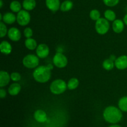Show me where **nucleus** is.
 <instances>
[{"instance_id": "bb28decb", "label": "nucleus", "mask_w": 127, "mask_h": 127, "mask_svg": "<svg viewBox=\"0 0 127 127\" xmlns=\"http://www.w3.org/2000/svg\"><path fill=\"white\" fill-rule=\"evenodd\" d=\"M7 32H8V30L6 26V24L4 23L2 21H0V37L1 38H3L6 35H7Z\"/></svg>"}, {"instance_id": "393cba45", "label": "nucleus", "mask_w": 127, "mask_h": 127, "mask_svg": "<svg viewBox=\"0 0 127 127\" xmlns=\"http://www.w3.org/2000/svg\"><path fill=\"white\" fill-rule=\"evenodd\" d=\"M104 17L109 21L114 22L116 19V14L111 9H107L104 12Z\"/></svg>"}, {"instance_id": "c756f323", "label": "nucleus", "mask_w": 127, "mask_h": 127, "mask_svg": "<svg viewBox=\"0 0 127 127\" xmlns=\"http://www.w3.org/2000/svg\"><path fill=\"white\" fill-rule=\"evenodd\" d=\"M24 35L26 38H32L33 35V31L31 27H26L24 31Z\"/></svg>"}, {"instance_id": "f257e3e1", "label": "nucleus", "mask_w": 127, "mask_h": 127, "mask_svg": "<svg viewBox=\"0 0 127 127\" xmlns=\"http://www.w3.org/2000/svg\"><path fill=\"white\" fill-rule=\"evenodd\" d=\"M122 110L119 108L115 106L107 107L103 112V117L104 120L108 123L112 124H116L120 122L122 119Z\"/></svg>"}, {"instance_id": "c9c22d12", "label": "nucleus", "mask_w": 127, "mask_h": 127, "mask_svg": "<svg viewBox=\"0 0 127 127\" xmlns=\"http://www.w3.org/2000/svg\"><path fill=\"white\" fill-rule=\"evenodd\" d=\"M109 127H122L120 126V125H116V124H114V125H111V126H110Z\"/></svg>"}, {"instance_id": "c85d7f7f", "label": "nucleus", "mask_w": 127, "mask_h": 127, "mask_svg": "<svg viewBox=\"0 0 127 127\" xmlns=\"http://www.w3.org/2000/svg\"><path fill=\"white\" fill-rule=\"evenodd\" d=\"M10 75L11 80L14 82H18L21 79V76L18 72H12Z\"/></svg>"}, {"instance_id": "20e7f679", "label": "nucleus", "mask_w": 127, "mask_h": 127, "mask_svg": "<svg viewBox=\"0 0 127 127\" xmlns=\"http://www.w3.org/2000/svg\"><path fill=\"white\" fill-rule=\"evenodd\" d=\"M22 64L24 66L28 69H35L38 66L39 58L37 55L33 54H29L24 57L22 60Z\"/></svg>"}, {"instance_id": "cd10ccee", "label": "nucleus", "mask_w": 127, "mask_h": 127, "mask_svg": "<svg viewBox=\"0 0 127 127\" xmlns=\"http://www.w3.org/2000/svg\"><path fill=\"white\" fill-rule=\"evenodd\" d=\"M102 1L105 6L110 7L117 6L120 2V0H102Z\"/></svg>"}, {"instance_id": "a878e982", "label": "nucleus", "mask_w": 127, "mask_h": 127, "mask_svg": "<svg viewBox=\"0 0 127 127\" xmlns=\"http://www.w3.org/2000/svg\"><path fill=\"white\" fill-rule=\"evenodd\" d=\"M89 17L93 21H97L100 18V11L97 9H95L91 10L90 13H89Z\"/></svg>"}, {"instance_id": "473e14b6", "label": "nucleus", "mask_w": 127, "mask_h": 127, "mask_svg": "<svg viewBox=\"0 0 127 127\" xmlns=\"http://www.w3.org/2000/svg\"><path fill=\"white\" fill-rule=\"evenodd\" d=\"M110 60H112V61H114V62H115V60H116V57H115V55H110Z\"/></svg>"}, {"instance_id": "6e6552de", "label": "nucleus", "mask_w": 127, "mask_h": 127, "mask_svg": "<svg viewBox=\"0 0 127 127\" xmlns=\"http://www.w3.org/2000/svg\"><path fill=\"white\" fill-rule=\"evenodd\" d=\"M35 51L37 57L40 59L46 58L50 53L49 47L45 43H40V45H38Z\"/></svg>"}, {"instance_id": "aec40b11", "label": "nucleus", "mask_w": 127, "mask_h": 127, "mask_svg": "<svg viewBox=\"0 0 127 127\" xmlns=\"http://www.w3.org/2000/svg\"><path fill=\"white\" fill-rule=\"evenodd\" d=\"M22 4L19 2V1H17V0H14L12 1V2L10 3L9 8L11 11L12 12H15V13H18L21 10H22Z\"/></svg>"}, {"instance_id": "0eeeda50", "label": "nucleus", "mask_w": 127, "mask_h": 127, "mask_svg": "<svg viewBox=\"0 0 127 127\" xmlns=\"http://www.w3.org/2000/svg\"><path fill=\"white\" fill-rule=\"evenodd\" d=\"M53 64L58 68H63L68 64V58L62 52H57L53 58Z\"/></svg>"}, {"instance_id": "412c9836", "label": "nucleus", "mask_w": 127, "mask_h": 127, "mask_svg": "<svg viewBox=\"0 0 127 127\" xmlns=\"http://www.w3.org/2000/svg\"><path fill=\"white\" fill-rule=\"evenodd\" d=\"M73 7V2L71 0H65L61 3L60 10L62 12H68Z\"/></svg>"}, {"instance_id": "39448f33", "label": "nucleus", "mask_w": 127, "mask_h": 127, "mask_svg": "<svg viewBox=\"0 0 127 127\" xmlns=\"http://www.w3.org/2000/svg\"><path fill=\"white\" fill-rule=\"evenodd\" d=\"M95 29L97 33L99 35H105L109 32L110 29L109 21L104 17H100L99 19L95 21Z\"/></svg>"}, {"instance_id": "9b49d317", "label": "nucleus", "mask_w": 127, "mask_h": 127, "mask_svg": "<svg viewBox=\"0 0 127 127\" xmlns=\"http://www.w3.org/2000/svg\"><path fill=\"white\" fill-rule=\"evenodd\" d=\"M45 4L47 8L53 12L60 9V0H45Z\"/></svg>"}, {"instance_id": "5701e85b", "label": "nucleus", "mask_w": 127, "mask_h": 127, "mask_svg": "<svg viewBox=\"0 0 127 127\" xmlns=\"http://www.w3.org/2000/svg\"><path fill=\"white\" fill-rule=\"evenodd\" d=\"M118 106L122 112H127V96H124L119 99Z\"/></svg>"}, {"instance_id": "4468645a", "label": "nucleus", "mask_w": 127, "mask_h": 127, "mask_svg": "<svg viewBox=\"0 0 127 127\" xmlns=\"http://www.w3.org/2000/svg\"><path fill=\"white\" fill-rule=\"evenodd\" d=\"M11 75L7 71H0V87L4 88L9 83L11 80Z\"/></svg>"}, {"instance_id": "6ab92c4d", "label": "nucleus", "mask_w": 127, "mask_h": 127, "mask_svg": "<svg viewBox=\"0 0 127 127\" xmlns=\"http://www.w3.org/2000/svg\"><path fill=\"white\" fill-rule=\"evenodd\" d=\"M25 47L29 50H34L37 47V43L35 39L32 38H26L24 42Z\"/></svg>"}, {"instance_id": "e433bc0d", "label": "nucleus", "mask_w": 127, "mask_h": 127, "mask_svg": "<svg viewBox=\"0 0 127 127\" xmlns=\"http://www.w3.org/2000/svg\"><path fill=\"white\" fill-rule=\"evenodd\" d=\"M2 14H0V21H2Z\"/></svg>"}, {"instance_id": "9d476101", "label": "nucleus", "mask_w": 127, "mask_h": 127, "mask_svg": "<svg viewBox=\"0 0 127 127\" xmlns=\"http://www.w3.org/2000/svg\"><path fill=\"white\" fill-rule=\"evenodd\" d=\"M115 66L119 70H124L127 68V55H121L116 58Z\"/></svg>"}, {"instance_id": "4be33fe9", "label": "nucleus", "mask_w": 127, "mask_h": 127, "mask_svg": "<svg viewBox=\"0 0 127 127\" xmlns=\"http://www.w3.org/2000/svg\"><path fill=\"white\" fill-rule=\"evenodd\" d=\"M79 84V81L76 78H72L68 81L67 87L69 90H74L76 89Z\"/></svg>"}, {"instance_id": "f704fd0d", "label": "nucleus", "mask_w": 127, "mask_h": 127, "mask_svg": "<svg viewBox=\"0 0 127 127\" xmlns=\"http://www.w3.org/2000/svg\"><path fill=\"white\" fill-rule=\"evenodd\" d=\"M2 6H3V1L2 0H0V7L2 8Z\"/></svg>"}, {"instance_id": "7ed1b4c3", "label": "nucleus", "mask_w": 127, "mask_h": 127, "mask_svg": "<svg viewBox=\"0 0 127 127\" xmlns=\"http://www.w3.org/2000/svg\"><path fill=\"white\" fill-rule=\"evenodd\" d=\"M68 89L67 84L64 80L57 79L53 81L50 86V90L52 94L55 95H60L66 91Z\"/></svg>"}, {"instance_id": "dca6fc26", "label": "nucleus", "mask_w": 127, "mask_h": 127, "mask_svg": "<svg viewBox=\"0 0 127 127\" xmlns=\"http://www.w3.org/2000/svg\"><path fill=\"white\" fill-rule=\"evenodd\" d=\"M21 90V86L17 82H14L11 84L8 88V93L12 96L18 95Z\"/></svg>"}, {"instance_id": "a211bd4d", "label": "nucleus", "mask_w": 127, "mask_h": 127, "mask_svg": "<svg viewBox=\"0 0 127 127\" xmlns=\"http://www.w3.org/2000/svg\"><path fill=\"white\" fill-rule=\"evenodd\" d=\"M22 4L24 9L31 11L35 8L37 3L35 0H24Z\"/></svg>"}, {"instance_id": "1a4fd4ad", "label": "nucleus", "mask_w": 127, "mask_h": 127, "mask_svg": "<svg viewBox=\"0 0 127 127\" xmlns=\"http://www.w3.org/2000/svg\"><path fill=\"white\" fill-rule=\"evenodd\" d=\"M7 37L12 42H18L21 38V32L16 27H11L7 32Z\"/></svg>"}, {"instance_id": "72a5a7b5", "label": "nucleus", "mask_w": 127, "mask_h": 127, "mask_svg": "<svg viewBox=\"0 0 127 127\" xmlns=\"http://www.w3.org/2000/svg\"><path fill=\"white\" fill-rule=\"evenodd\" d=\"M47 66L48 67V68H49L50 70H52V69H53V65L52 64H51V63H49V64H48L47 65Z\"/></svg>"}, {"instance_id": "f8f14e48", "label": "nucleus", "mask_w": 127, "mask_h": 127, "mask_svg": "<svg viewBox=\"0 0 127 127\" xmlns=\"http://www.w3.org/2000/svg\"><path fill=\"white\" fill-rule=\"evenodd\" d=\"M112 30L115 33H120L125 29V23L121 19H115L112 23Z\"/></svg>"}, {"instance_id": "2f4dec72", "label": "nucleus", "mask_w": 127, "mask_h": 127, "mask_svg": "<svg viewBox=\"0 0 127 127\" xmlns=\"http://www.w3.org/2000/svg\"><path fill=\"white\" fill-rule=\"evenodd\" d=\"M123 21H124V23H125V25H126L127 26V13L124 16V19H123Z\"/></svg>"}, {"instance_id": "ddd939ff", "label": "nucleus", "mask_w": 127, "mask_h": 127, "mask_svg": "<svg viewBox=\"0 0 127 127\" xmlns=\"http://www.w3.org/2000/svg\"><path fill=\"white\" fill-rule=\"evenodd\" d=\"M16 16L13 12H7L2 15V19L1 21L6 24L11 25L16 22Z\"/></svg>"}, {"instance_id": "2eb2a0df", "label": "nucleus", "mask_w": 127, "mask_h": 127, "mask_svg": "<svg viewBox=\"0 0 127 127\" xmlns=\"http://www.w3.org/2000/svg\"><path fill=\"white\" fill-rule=\"evenodd\" d=\"M33 117H34L35 120L39 123H44L47 121V114L43 110H36L33 114Z\"/></svg>"}, {"instance_id": "423d86ee", "label": "nucleus", "mask_w": 127, "mask_h": 127, "mask_svg": "<svg viewBox=\"0 0 127 127\" xmlns=\"http://www.w3.org/2000/svg\"><path fill=\"white\" fill-rule=\"evenodd\" d=\"M16 19V21L19 26H26L31 22V14L29 11L25 9H22L17 14Z\"/></svg>"}, {"instance_id": "b1692460", "label": "nucleus", "mask_w": 127, "mask_h": 127, "mask_svg": "<svg viewBox=\"0 0 127 127\" xmlns=\"http://www.w3.org/2000/svg\"><path fill=\"white\" fill-rule=\"evenodd\" d=\"M115 66V62L110 60V58L105 60L102 63V67L107 71H110L113 69Z\"/></svg>"}, {"instance_id": "f03ea898", "label": "nucleus", "mask_w": 127, "mask_h": 127, "mask_svg": "<svg viewBox=\"0 0 127 127\" xmlns=\"http://www.w3.org/2000/svg\"><path fill=\"white\" fill-rule=\"evenodd\" d=\"M52 70L46 66H38L35 68L33 72V78L35 81L39 83H46L50 79Z\"/></svg>"}, {"instance_id": "f3484780", "label": "nucleus", "mask_w": 127, "mask_h": 127, "mask_svg": "<svg viewBox=\"0 0 127 127\" xmlns=\"http://www.w3.org/2000/svg\"><path fill=\"white\" fill-rule=\"evenodd\" d=\"M12 45L7 41L4 40L0 43V50L4 55H9L12 52Z\"/></svg>"}, {"instance_id": "7c9ffc66", "label": "nucleus", "mask_w": 127, "mask_h": 127, "mask_svg": "<svg viewBox=\"0 0 127 127\" xmlns=\"http://www.w3.org/2000/svg\"><path fill=\"white\" fill-rule=\"evenodd\" d=\"M6 94H7V93H6V90L2 88H1V89H0V97H1V99L5 98V97L6 96Z\"/></svg>"}]
</instances>
